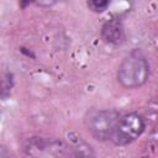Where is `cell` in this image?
<instances>
[{
    "label": "cell",
    "mask_w": 158,
    "mask_h": 158,
    "mask_svg": "<svg viewBox=\"0 0 158 158\" xmlns=\"http://www.w3.org/2000/svg\"><path fill=\"white\" fill-rule=\"evenodd\" d=\"M117 81L125 89L143 86L149 78V63L139 49L131 51L117 68Z\"/></svg>",
    "instance_id": "obj_1"
},
{
    "label": "cell",
    "mask_w": 158,
    "mask_h": 158,
    "mask_svg": "<svg viewBox=\"0 0 158 158\" xmlns=\"http://www.w3.org/2000/svg\"><path fill=\"white\" fill-rule=\"evenodd\" d=\"M118 118V112L112 109H91L86 112L84 123L95 139L107 141L111 139Z\"/></svg>",
    "instance_id": "obj_2"
},
{
    "label": "cell",
    "mask_w": 158,
    "mask_h": 158,
    "mask_svg": "<svg viewBox=\"0 0 158 158\" xmlns=\"http://www.w3.org/2000/svg\"><path fill=\"white\" fill-rule=\"evenodd\" d=\"M144 130V117L138 112H128L120 116L110 141L115 146H127L141 137Z\"/></svg>",
    "instance_id": "obj_3"
},
{
    "label": "cell",
    "mask_w": 158,
    "mask_h": 158,
    "mask_svg": "<svg viewBox=\"0 0 158 158\" xmlns=\"http://www.w3.org/2000/svg\"><path fill=\"white\" fill-rule=\"evenodd\" d=\"M65 142L53 138L33 136L23 144V152L27 158H64Z\"/></svg>",
    "instance_id": "obj_4"
},
{
    "label": "cell",
    "mask_w": 158,
    "mask_h": 158,
    "mask_svg": "<svg viewBox=\"0 0 158 158\" xmlns=\"http://www.w3.org/2000/svg\"><path fill=\"white\" fill-rule=\"evenodd\" d=\"M64 158H96L95 149L77 133H70L65 141Z\"/></svg>",
    "instance_id": "obj_5"
},
{
    "label": "cell",
    "mask_w": 158,
    "mask_h": 158,
    "mask_svg": "<svg viewBox=\"0 0 158 158\" xmlns=\"http://www.w3.org/2000/svg\"><path fill=\"white\" fill-rule=\"evenodd\" d=\"M101 38L109 44H120L125 38L123 25L118 17H111L104 22L100 31Z\"/></svg>",
    "instance_id": "obj_6"
},
{
    "label": "cell",
    "mask_w": 158,
    "mask_h": 158,
    "mask_svg": "<svg viewBox=\"0 0 158 158\" xmlns=\"http://www.w3.org/2000/svg\"><path fill=\"white\" fill-rule=\"evenodd\" d=\"M12 86H14L12 74H11V73L4 74V75H2V79H1V96H2V98H6V95L10 94Z\"/></svg>",
    "instance_id": "obj_7"
},
{
    "label": "cell",
    "mask_w": 158,
    "mask_h": 158,
    "mask_svg": "<svg viewBox=\"0 0 158 158\" xmlns=\"http://www.w3.org/2000/svg\"><path fill=\"white\" fill-rule=\"evenodd\" d=\"M86 5L94 12H104L109 7L110 2L107 0H90L86 2Z\"/></svg>",
    "instance_id": "obj_8"
}]
</instances>
